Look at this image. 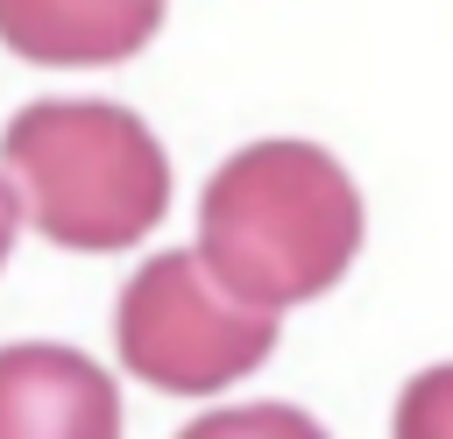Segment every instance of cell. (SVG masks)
<instances>
[{"mask_svg":"<svg viewBox=\"0 0 453 439\" xmlns=\"http://www.w3.org/2000/svg\"><path fill=\"white\" fill-rule=\"evenodd\" d=\"M361 255V191L319 142H248L198 198V262L248 304L326 297Z\"/></svg>","mask_w":453,"mask_h":439,"instance_id":"1","label":"cell"},{"mask_svg":"<svg viewBox=\"0 0 453 439\" xmlns=\"http://www.w3.org/2000/svg\"><path fill=\"white\" fill-rule=\"evenodd\" d=\"M0 170L35 234L78 255L134 248L170 212V156L113 99H35L0 135Z\"/></svg>","mask_w":453,"mask_h":439,"instance_id":"2","label":"cell"},{"mask_svg":"<svg viewBox=\"0 0 453 439\" xmlns=\"http://www.w3.org/2000/svg\"><path fill=\"white\" fill-rule=\"evenodd\" d=\"M120 389L113 375L50 340L0 347V439H113Z\"/></svg>","mask_w":453,"mask_h":439,"instance_id":"4","label":"cell"},{"mask_svg":"<svg viewBox=\"0 0 453 439\" xmlns=\"http://www.w3.org/2000/svg\"><path fill=\"white\" fill-rule=\"evenodd\" d=\"M269 347H276V312L234 297L198 262V248L149 255L113 304L120 368L170 397H219L226 382L255 375Z\"/></svg>","mask_w":453,"mask_h":439,"instance_id":"3","label":"cell"},{"mask_svg":"<svg viewBox=\"0 0 453 439\" xmlns=\"http://www.w3.org/2000/svg\"><path fill=\"white\" fill-rule=\"evenodd\" d=\"M14 220H21V205H14V184L0 177V269H7V255H14Z\"/></svg>","mask_w":453,"mask_h":439,"instance_id":"6","label":"cell"},{"mask_svg":"<svg viewBox=\"0 0 453 439\" xmlns=\"http://www.w3.org/2000/svg\"><path fill=\"white\" fill-rule=\"evenodd\" d=\"M163 0H0V42L42 71H99L149 50Z\"/></svg>","mask_w":453,"mask_h":439,"instance_id":"5","label":"cell"}]
</instances>
